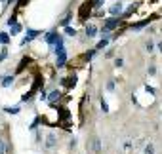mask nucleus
<instances>
[{
	"label": "nucleus",
	"instance_id": "nucleus-1",
	"mask_svg": "<svg viewBox=\"0 0 162 154\" xmlns=\"http://www.w3.org/2000/svg\"><path fill=\"white\" fill-rule=\"evenodd\" d=\"M118 25H120V19H118V17H111V19H107V21L103 23V27H101V36H103V38H107V34H109L112 29H116Z\"/></svg>",
	"mask_w": 162,
	"mask_h": 154
},
{
	"label": "nucleus",
	"instance_id": "nucleus-2",
	"mask_svg": "<svg viewBox=\"0 0 162 154\" xmlns=\"http://www.w3.org/2000/svg\"><path fill=\"white\" fill-rule=\"evenodd\" d=\"M91 10H94V0H88V2H84V4L80 6V10H78V19H80V21H86V19L90 17Z\"/></svg>",
	"mask_w": 162,
	"mask_h": 154
},
{
	"label": "nucleus",
	"instance_id": "nucleus-3",
	"mask_svg": "<svg viewBox=\"0 0 162 154\" xmlns=\"http://www.w3.org/2000/svg\"><path fill=\"white\" fill-rule=\"evenodd\" d=\"M38 34H40V31H34V29H29V31H27V36H25L23 40H21V46H27V44H29V42H33L34 38H36Z\"/></svg>",
	"mask_w": 162,
	"mask_h": 154
},
{
	"label": "nucleus",
	"instance_id": "nucleus-4",
	"mask_svg": "<svg viewBox=\"0 0 162 154\" xmlns=\"http://www.w3.org/2000/svg\"><path fill=\"white\" fill-rule=\"evenodd\" d=\"M109 12H111V15H112V17H120V15H122V12H124V4H122V2H116L115 6H111V10H109Z\"/></svg>",
	"mask_w": 162,
	"mask_h": 154
},
{
	"label": "nucleus",
	"instance_id": "nucleus-5",
	"mask_svg": "<svg viewBox=\"0 0 162 154\" xmlns=\"http://www.w3.org/2000/svg\"><path fill=\"white\" fill-rule=\"evenodd\" d=\"M61 86H65V88H74V86H76V76L71 74V76H67V78H61Z\"/></svg>",
	"mask_w": 162,
	"mask_h": 154
},
{
	"label": "nucleus",
	"instance_id": "nucleus-6",
	"mask_svg": "<svg viewBox=\"0 0 162 154\" xmlns=\"http://www.w3.org/2000/svg\"><path fill=\"white\" fill-rule=\"evenodd\" d=\"M59 36H61V34H57L55 31H52V32H48V34H46V42H48L50 46H55V42L59 40Z\"/></svg>",
	"mask_w": 162,
	"mask_h": 154
},
{
	"label": "nucleus",
	"instance_id": "nucleus-7",
	"mask_svg": "<svg viewBox=\"0 0 162 154\" xmlns=\"http://www.w3.org/2000/svg\"><path fill=\"white\" fill-rule=\"evenodd\" d=\"M55 145H57V137H55L53 133H50L46 137V146H48V149H53Z\"/></svg>",
	"mask_w": 162,
	"mask_h": 154
},
{
	"label": "nucleus",
	"instance_id": "nucleus-8",
	"mask_svg": "<svg viewBox=\"0 0 162 154\" xmlns=\"http://www.w3.org/2000/svg\"><path fill=\"white\" fill-rule=\"evenodd\" d=\"M61 92H59V89H53V92L50 93V95H48V101H50V103H55V101H59L61 99Z\"/></svg>",
	"mask_w": 162,
	"mask_h": 154
},
{
	"label": "nucleus",
	"instance_id": "nucleus-9",
	"mask_svg": "<svg viewBox=\"0 0 162 154\" xmlns=\"http://www.w3.org/2000/svg\"><path fill=\"white\" fill-rule=\"evenodd\" d=\"M95 32H97V27L95 25H86V36L88 38H94Z\"/></svg>",
	"mask_w": 162,
	"mask_h": 154
},
{
	"label": "nucleus",
	"instance_id": "nucleus-10",
	"mask_svg": "<svg viewBox=\"0 0 162 154\" xmlns=\"http://www.w3.org/2000/svg\"><path fill=\"white\" fill-rule=\"evenodd\" d=\"M149 23H151V17H147L143 21H139V23H132V29H143V27L149 25Z\"/></svg>",
	"mask_w": 162,
	"mask_h": 154
},
{
	"label": "nucleus",
	"instance_id": "nucleus-11",
	"mask_svg": "<svg viewBox=\"0 0 162 154\" xmlns=\"http://www.w3.org/2000/svg\"><path fill=\"white\" fill-rule=\"evenodd\" d=\"M91 149H94L95 154H101V143H99V139H97V137L91 141Z\"/></svg>",
	"mask_w": 162,
	"mask_h": 154
},
{
	"label": "nucleus",
	"instance_id": "nucleus-12",
	"mask_svg": "<svg viewBox=\"0 0 162 154\" xmlns=\"http://www.w3.org/2000/svg\"><path fill=\"white\" fill-rule=\"evenodd\" d=\"M13 84V76H4L2 78V88H10Z\"/></svg>",
	"mask_w": 162,
	"mask_h": 154
},
{
	"label": "nucleus",
	"instance_id": "nucleus-13",
	"mask_svg": "<svg viewBox=\"0 0 162 154\" xmlns=\"http://www.w3.org/2000/svg\"><path fill=\"white\" fill-rule=\"evenodd\" d=\"M8 42H10V34H8V32H0V44L6 46Z\"/></svg>",
	"mask_w": 162,
	"mask_h": 154
},
{
	"label": "nucleus",
	"instance_id": "nucleus-14",
	"mask_svg": "<svg viewBox=\"0 0 162 154\" xmlns=\"http://www.w3.org/2000/svg\"><path fill=\"white\" fill-rule=\"evenodd\" d=\"M27 65H29V57H23V59H21V63H19V67H17V71H16V72H21V71H23V69H25Z\"/></svg>",
	"mask_w": 162,
	"mask_h": 154
},
{
	"label": "nucleus",
	"instance_id": "nucleus-15",
	"mask_svg": "<svg viewBox=\"0 0 162 154\" xmlns=\"http://www.w3.org/2000/svg\"><path fill=\"white\" fill-rule=\"evenodd\" d=\"M145 154H154V145H153L151 141L145 145Z\"/></svg>",
	"mask_w": 162,
	"mask_h": 154
},
{
	"label": "nucleus",
	"instance_id": "nucleus-16",
	"mask_svg": "<svg viewBox=\"0 0 162 154\" xmlns=\"http://www.w3.org/2000/svg\"><path fill=\"white\" fill-rule=\"evenodd\" d=\"M107 42H109V38H103V40H99V42H97V46H95V50H103V48L107 46Z\"/></svg>",
	"mask_w": 162,
	"mask_h": 154
},
{
	"label": "nucleus",
	"instance_id": "nucleus-17",
	"mask_svg": "<svg viewBox=\"0 0 162 154\" xmlns=\"http://www.w3.org/2000/svg\"><path fill=\"white\" fill-rule=\"evenodd\" d=\"M4 110H6L8 114H17V112H19V107H6Z\"/></svg>",
	"mask_w": 162,
	"mask_h": 154
},
{
	"label": "nucleus",
	"instance_id": "nucleus-18",
	"mask_svg": "<svg viewBox=\"0 0 162 154\" xmlns=\"http://www.w3.org/2000/svg\"><path fill=\"white\" fill-rule=\"evenodd\" d=\"M21 29H23V27H21L19 23H16V25L12 27V36H13V34H17V32H21Z\"/></svg>",
	"mask_w": 162,
	"mask_h": 154
},
{
	"label": "nucleus",
	"instance_id": "nucleus-19",
	"mask_svg": "<svg viewBox=\"0 0 162 154\" xmlns=\"http://www.w3.org/2000/svg\"><path fill=\"white\" fill-rule=\"evenodd\" d=\"M101 110H103V112H109V103L105 99H101Z\"/></svg>",
	"mask_w": 162,
	"mask_h": 154
},
{
	"label": "nucleus",
	"instance_id": "nucleus-20",
	"mask_svg": "<svg viewBox=\"0 0 162 154\" xmlns=\"http://www.w3.org/2000/svg\"><path fill=\"white\" fill-rule=\"evenodd\" d=\"M65 32L69 34V36H74V34H76V29H73V27H65Z\"/></svg>",
	"mask_w": 162,
	"mask_h": 154
},
{
	"label": "nucleus",
	"instance_id": "nucleus-21",
	"mask_svg": "<svg viewBox=\"0 0 162 154\" xmlns=\"http://www.w3.org/2000/svg\"><path fill=\"white\" fill-rule=\"evenodd\" d=\"M153 48H154V44H153V40H149V42H147V44H145V50H147V52L151 53V52H153Z\"/></svg>",
	"mask_w": 162,
	"mask_h": 154
},
{
	"label": "nucleus",
	"instance_id": "nucleus-22",
	"mask_svg": "<svg viewBox=\"0 0 162 154\" xmlns=\"http://www.w3.org/2000/svg\"><path fill=\"white\" fill-rule=\"evenodd\" d=\"M6 55H8V48H2V52H0V61H4Z\"/></svg>",
	"mask_w": 162,
	"mask_h": 154
},
{
	"label": "nucleus",
	"instance_id": "nucleus-23",
	"mask_svg": "<svg viewBox=\"0 0 162 154\" xmlns=\"http://www.w3.org/2000/svg\"><path fill=\"white\" fill-rule=\"evenodd\" d=\"M0 154H6V143H4V139H0Z\"/></svg>",
	"mask_w": 162,
	"mask_h": 154
},
{
	"label": "nucleus",
	"instance_id": "nucleus-24",
	"mask_svg": "<svg viewBox=\"0 0 162 154\" xmlns=\"http://www.w3.org/2000/svg\"><path fill=\"white\" fill-rule=\"evenodd\" d=\"M107 89H109V92L115 89V80H109V82H107Z\"/></svg>",
	"mask_w": 162,
	"mask_h": 154
},
{
	"label": "nucleus",
	"instance_id": "nucleus-25",
	"mask_svg": "<svg viewBox=\"0 0 162 154\" xmlns=\"http://www.w3.org/2000/svg\"><path fill=\"white\" fill-rule=\"evenodd\" d=\"M122 63H124L122 57H116V59H115V67H122Z\"/></svg>",
	"mask_w": 162,
	"mask_h": 154
},
{
	"label": "nucleus",
	"instance_id": "nucleus-26",
	"mask_svg": "<svg viewBox=\"0 0 162 154\" xmlns=\"http://www.w3.org/2000/svg\"><path fill=\"white\" fill-rule=\"evenodd\" d=\"M103 2H105V0H94V8H101Z\"/></svg>",
	"mask_w": 162,
	"mask_h": 154
},
{
	"label": "nucleus",
	"instance_id": "nucleus-27",
	"mask_svg": "<svg viewBox=\"0 0 162 154\" xmlns=\"http://www.w3.org/2000/svg\"><path fill=\"white\" fill-rule=\"evenodd\" d=\"M145 92H147V93H151V95H154V88H151V86H145Z\"/></svg>",
	"mask_w": 162,
	"mask_h": 154
},
{
	"label": "nucleus",
	"instance_id": "nucleus-28",
	"mask_svg": "<svg viewBox=\"0 0 162 154\" xmlns=\"http://www.w3.org/2000/svg\"><path fill=\"white\" fill-rule=\"evenodd\" d=\"M158 50H160V52H162V42H158Z\"/></svg>",
	"mask_w": 162,
	"mask_h": 154
},
{
	"label": "nucleus",
	"instance_id": "nucleus-29",
	"mask_svg": "<svg viewBox=\"0 0 162 154\" xmlns=\"http://www.w3.org/2000/svg\"><path fill=\"white\" fill-rule=\"evenodd\" d=\"M8 2H10V4H12V2H16V0H8Z\"/></svg>",
	"mask_w": 162,
	"mask_h": 154
},
{
	"label": "nucleus",
	"instance_id": "nucleus-30",
	"mask_svg": "<svg viewBox=\"0 0 162 154\" xmlns=\"http://www.w3.org/2000/svg\"><path fill=\"white\" fill-rule=\"evenodd\" d=\"M153 2H157V0H153Z\"/></svg>",
	"mask_w": 162,
	"mask_h": 154
}]
</instances>
